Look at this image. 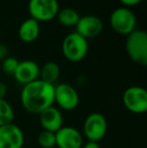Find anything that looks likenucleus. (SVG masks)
Here are the masks:
<instances>
[{
	"label": "nucleus",
	"instance_id": "39448f33",
	"mask_svg": "<svg viewBox=\"0 0 147 148\" xmlns=\"http://www.w3.org/2000/svg\"><path fill=\"white\" fill-rule=\"evenodd\" d=\"M84 135L88 141L100 142L107 134L108 122L105 116L98 112L87 116L84 122Z\"/></svg>",
	"mask_w": 147,
	"mask_h": 148
},
{
	"label": "nucleus",
	"instance_id": "f03ea898",
	"mask_svg": "<svg viewBox=\"0 0 147 148\" xmlns=\"http://www.w3.org/2000/svg\"><path fill=\"white\" fill-rule=\"evenodd\" d=\"M126 51L134 62L145 66L147 64V33L142 29L132 31L126 38Z\"/></svg>",
	"mask_w": 147,
	"mask_h": 148
},
{
	"label": "nucleus",
	"instance_id": "9d476101",
	"mask_svg": "<svg viewBox=\"0 0 147 148\" xmlns=\"http://www.w3.org/2000/svg\"><path fill=\"white\" fill-rule=\"evenodd\" d=\"M55 146L59 148H82L83 135L77 128L63 126L55 133Z\"/></svg>",
	"mask_w": 147,
	"mask_h": 148
},
{
	"label": "nucleus",
	"instance_id": "1a4fd4ad",
	"mask_svg": "<svg viewBox=\"0 0 147 148\" xmlns=\"http://www.w3.org/2000/svg\"><path fill=\"white\" fill-rule=\"evenodd\" d=\"M24 135L17 125L10 123L0 126V148H22Z\"/></svg>",
	"mask_w": 147,
	"mask_h": 148
},
{
	"label": "nucleus",
	"instance_id": "ddd939ff",
	"mask_svg": "<svg viewBox=\"0 0 147 148\" xmlns=\"http://www.w3.org/2000/svg\"><path fill=\"white\" fill-rule=\"evenodd\" d=\"M13 77L19 84L27 85L39 78V66L30 60L19 62Z\"/></svg>",
	"mask_w": 147,
	"mask_h": 148
},
{
	"label": "nucleus",
	"instance_id": "6e6552de",
	"mask_svg": "<svg viewBox=\"0 0 147 148\" xmlns=\"http://www.w3.org/2000/svg\"><path fill=\"white\" fill-rule=\"evenodd\" d=\"M80 102L78 92L72 85L62 83L55 86V103L59 109L65 111H73Z\"/></svg>",
	"mask_w": 147,
	"mask_h": 148
},
{
	"label": "nucleus",
	"instance_id": "4be33fe9",
	"mask_svg": "<svg viewBox=\"0 0 147 148\" xmlns=\"http://www.w3.org/2000/svg\"><path fill=\"white\" fill-rule=\"evenodd\" d=\"M82 148H101L100 144L98 142H92V141H88L86 144Z\"/></svg>",
	"mask_w": 147,
	"mask_h": 148
},
{
	"label": "nucleus",
	"instance_id": "0eeeda50",
	"mask_svg": "<svg viewBox=\"0 0 147 148\" xmlns=\"http://www.w3.org/2000/svg\"><path fill=\"white\" fill-rule=\"evenodd\" d=\"M123 104L128 111L143 114L147 111V91L142 87L132 86L123 94Z\"/></svg>",
	"mask_w": 147,
	"mask_h": 148
},
{
	"label": "nucleus",
	"instance_id": "f257e3e1",
	"mask_svg": "<svg viewBox=\"0 0 147 148\" xmlns=\"http://www.w3.org/2000/svg\"><path fill=\"white\" fill-rule=\"evenodd\" d=\"M55 86L37 80L24 85L20 94V102L25 111L39 114L55 103Z\"/></svg>",
	"mask_w": 147,
	"mask_h": 148
},
{
	"label": "nucleus",
	"instance_id": "f3484780",
	"mask_svg": "<svg viewBox=\"0 0 147 148\" xmlns=\"http://www.w3.org/2000/svg\"><path fill=\"white\" fill-rule=\"evenodd\" d=\"M14 111L12 106L5 99H0V126L12 123Z\"/></svg>",
	"mask_w": 147,
	"mask_h": 148
},
{
	"label": "nucleus",
	"instance_id": "412c9836",
	"mask_svg": "<svg viewBox=\"0 0 147 148\" xmlns=\"http://www.w3.org/2000/svg\"><path fill=\"white\" fill-rule=\"evenodd\" d=\"M142 0H120L122 4L126 6H133V5H136V4H139Z\"/></svg>",
	"mask_w": 147,
	"mask_h": 148
},
{
	"label": "nucleus",
	"instance_id": "dca6fc26",
	"mask_svg": "<svg viewBox=\"0 0 147 148\" xmlns=\"http://www.w3.org/2000/svg\"><path fill=\"white\" fill-rule=\"evenodd\" d=\"M57 18L59 22L64 26H76L80 19L78 11L74 8L66 7L63 9H59L57 14Z\"/></svg>",
	"mask_w": 147,
	"mask_h": 148
},
{
	"label": "nucleus",
	"instance_id": "7ed1b4c3",
	"mask_svg": "<svg viewBox=\"0 0 147 148\" xmlns=\"http://www.w3.org/2000/svg\"><path fill=\"white\" fill-rule=\"evenodd\" d=\"M88 39L83 37L78 32L69 33L62 43V51L64 57L73 62L84 60L88 53Z\"/></svg>",
	"mask_w": 147,
	"mask_h": 148
},
{
	"label": "nucleus",
	"instance_id": "2eb2a0df",
	"mask_svg": "<svg viewBox=\"0 0 147 148\" xmlns=\"http://www.w3.org/2000/svg\"><path fill=\"white\" fill-rule=\"evenodd\" d=\"M61 75V68L55 62H47L39 68V80L55 85Z\"/></svg>",
	"mask_w": 147,
	"mask_h": 148
},
{
	"label": "nucleus",
	"instance_id": "4468645a",
	"mask_svg": "<svg viewBox=\"0 0 147 148\" xmlns=\"http://www.w3.org/2000/svg\"><path fill=\"white\" fill-rule=\"evenodd\" d=\"M18 35L24 42H32L39 35V22L29 17L23 20L18 28Z\"/></svg>",
	"mask_w": 147,
	"mask_h": 148
},
{
	"label": "nucleus",
	"instance_id": "20e7f679",
	"mask_svg": "<svg viewBox=\"0 0 147 148\" xmlns=\"http://www.w3.org/2000/svg\"><path fill=\"white\" fill-rule=\"evenodd\" d=\"M110 25L115 32L127 36L136 29V16L128 7H118L110 15Z\"/></svg>",
	"mask_w": 147,
	"mask_h": 148
},
{
	"label": "nucleus",
	"instance_id": "9b49d317",
	"mask_svg": "<svg viewBox=\"0 0 147 148\" xmlns=\"http://www.w3.org/2000/svg\"><path fill=\"white\" fill-rule=\"evenodd\" d=\"M103 21L96 15H84L80 16L78 23L76 24V29L80 35L88 38H94L98 36L103 30Z\"/></svg>",
	"mask_w": 147,
	"mask_h": 148
},
{
	"label": "nucleus",
	"instance_id": "423d86ee",
	"mask_svg": "<svg viewBox=\"0 0 147 148\" xmlns=\"http://www.w3.org/2000/svg\"><path fill=\"white\" fill-rule=\"evenodd\" d=\"M59 10L57 0H29L28 12L36 21H49L57 17Z\"/></svg>",
	"mask_w": 147,
	"mask_h": 148
},
{
	"label": "nucleus",
	"instance_id": "aec40b11",
	"mask_svg": "<svg viewBox=\"0 0 147 148\" xmlns=\"http://www.w3.org/2000/svg\"><path fill=\"white\" fill-rule=\"evenodd\" d=\"M7 93V87L3 82L0 81V99H4Z\"/></svg>",
	"mask_w": 147,
	"mask_h": 148
},
{
	"label": "nucleus",
	"instance_id": "5701e85b",
	"mask_svg": "<svg viewBox=\"0 0 147 148\" xmlns=\"http://www.w3.org/2000/svg\"><path fill=\"white\" fill-rule=\"evenodd\" d=\"M0 75H1V68H0Z\"/></svg>",
	"mask_w": 147,
	"mask_h": 148
},
{
	"label": "nucleus",
	"instance_id": "f8f14e48",
	"mask_svg": "<svg viewBox=\"0 0 147 148\" xmlns=\"http://www.w3.org/2000/svg\"><path fill=\"white\" fill-rule=\"evenodd\" d=\"M38 115L40 126L42 127L44 131L55 133L63 127L64 118L59 108L51 106V107L43 110Z\"/></svg>",
	"mask_w": 147,
	"mask_h": 148
},
{
	"label": "nucleus",
	"instance_id": "6ab92c4d",
	"mask_svg": "<svg viewBox=\"0 0 147 148\" xmlns=\"http://www.w3.org/2000/svg\"><path fill=\"white\" fill-rule=\"evenodd\" d=\"M19 64V60L13 57H6L3 60L2 64L0 62V68H1V72H3L6 75H11L13 76V74L15 73L17 66Z\"/></svg>",
	"mask_w": 147,
	"mask_h": 148
},
{
	"label": "nucleus",
	"instance_id": "a211bd4d",
	"mask_svg": "<svg viewBox=\"0 0 147 148\" xmlns=\"http://www.w3.org/2000/svg\"><path fill=\"white\" fill-rule=\"evenodd\" d=\"M37 143L41 148H53L55 146V135L49 131H41L37 137Z\"/></svg>",
	"mask_w": 147,
	"mask_h": 148
}]
</instances>
